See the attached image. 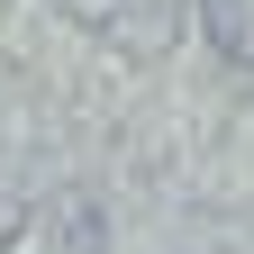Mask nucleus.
I'll return each instance as SVG.
<instances>
[{
    "label": "nucleus",
    "instance_id": "1",
    "mask_svg": "<svg viewBox=\"0 0 254 254\" xmlns=\"http://www.w3.org/2000/svg\"><path fill=\"white\" fill-rule=\"evenodd\" d=\"M200 18H209V46L254 73V0H200Z\"/></svg>",
    "mask_w": 254,
    "mask_h": 254
}]
</instances>
